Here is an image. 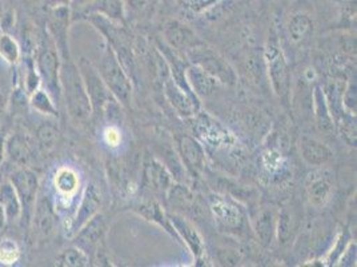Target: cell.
<instances>
[{"mask_svg": "<svg viewBox=\"0 0 357 267\" xmlns=\"http://www.w3.org/2000/svg\"><path fill=\"white\" fill-rule=\"evenodd\" d=\"M60 85L70 117L79 123L87 122L92 117L89 94L80 71L71 58L61 60Z\"/></svg>", "mask_w": 357, "mask_h": 267, "instance_id": "6da1fadb", "label": "cell"}, {"mask_svg": "<svg viewBox=\"0 0 357 267\" xmlns=\"http://www.w3.org/2000/svg\"><path fill=\"white\" fill-rule=\"evenodd\" d=\"M77 68L83 78L89 94L92 115L99 119H108L114 122L120 118V104L112 92L105 86V80L98 73L96 67L86 58L79 60Z\"/></svg>", "mask_w": 357, "mask_h": 267, "instance_id": "7a4b0ae2", "label": "cell"}, {"mask_svg": "<svg viewBox=\"0 0 357 267\" xmlns=\"http://www.w3.org/2000/svg\"><path fill=\"white\" fill-rule=\"evenodd\" d=\"M35 67L40 78V83L45 89L52 96L54 101H60L61 98V85H60V67L61 59L56 45L52 38L47 32L40 36V42L36 48Z\"/></svg>", "mask_w": 357, "mask_h": 267, "instance_id": "3957f363", "label": "cell"}, {"mask_svg": "<svg viewBox=\"0 0 357 267\" xmlns=\"http://www.w3.org/2000/svg\"><path fill=\"white\" fill-rule=\"evenodd\" d=\"M96 70L116 101L124 106H128L131 102L132 86L118 57L109 45L105 48L103 58Z\"/></svg>", "mask_w": 357, "mask_h": 267, "instance_id": "277c9868", "label": "cell"}, {"mask_svg": "<svg viewBox=\"0 0 357 267\" xmlns=\"http://www.w3.org/2000/svg\"><path fill=\"white\" fill-rule=\"evenodd\" d=\"M188 57L195 66L200 67L207 74L213 76L219 83H236V74L232 67L219 54H216L211 48H207L206 45H197L188 50Z\"/></svg>", "mask_w": 357, "mask_h": 267, "instance_id": "5b68a950", "label": "cell"}, {"mask_svg": "<svg viewBox=\"0 0 357 267\" xmlns=\"http://www.w3.org/2000/svg\"><path fill=\"white\" fill-rule=\"evenodd\" d=\"M8 180L13 183L16 194L22 203V215L30 219L39 194V178L33 170L20 166L10 175Z\"/></svg>", "mask_w": 357, "mask_h": 267, "instance_id": "8992f818", "label": "cell"}, {"mask_svg": "<svg viewBox=\"0 0 357 267\" xmlns=\"http://www.w3.org/2000/svg\"><path fill=\"white\" fill-rule=\"evenodd\" d=\"M266 60H267L268 73L275 94L287 101L291 89V76L288 64L284 57L283 51L276 43H268L266 48Z\"/></svg>", "mask_w": 357, "mask_h": 267, "instance_id": "52a82bcc", "label": "cell"}, {"mask_svg": "<svg viewBox=\"0 0 357 267\" xmlns=\"http://www.w3.org/2000/svg\"><path fill=\"white\" fill-rule=\"evenodd\" d=\"M102 205V196L95 185H89L83 199L80 202V206L77 208V212L75 215L74 222H73V231L77 233L89 219H92Z\"/></svg>", "mask_w": 357, "mask_h": 267, "instance_id": "ba28073f", "label": "cell"}, {"mask_svg": "<svg viewBox=\"0 0 357 267\" xmlns=\"http://www.w3.org/2000/svg\"><path fill=\"white\" fill-rule=\"evenodd\" d=\"M178 150L180 155L187 168L192 173L197 174L203 170L204 166V151L202 146L195 140L194 138L188 135H180L178 138Z\"/></svg>", "mask_w": 357, "mask_h": 267, "instance_id": "9c48e42d", "label": "cell"}, {"mask_svg": "<svg viewBox=\"0 0 357 267\" xmlns=\"http://www.w3.org/2000/svg\"><path fill=\"white\" fill-rule=\"evenodd\" d=\"M300 152L301 158L310 166H323L328 164L333 155L327 145L308 135L301 136Z\"/></svg>", "mask_w": 357, "mask_h": 267, "instance_id": "30bf717a", "label": "cell"}, {"mask_svg": "<svg viewBox=\"0 0 357 267\" xmlns=\"http://www.w3.org/2000/svg\"><path fill=\"white\" fill-rule=\"evenodd\" d=\"M168 219L171 222V226L174 227V230L185 240L187 246L190 247V250L192 252L195 257L200 258L204 254V243H203V238L200 237V234L197 233L194 226L185 218L176 214L169 215Z\"/></svg>", "mask_w": 357, "mask_h": 267, "instance_id": "8fae6325", "label": "cell"}, {"mask_svg": "<svg viewBox=\"0 0 357 267\" xmlns=\"http://www.w3.org/2000/svg\"><path fill=\"white\" fill-rule=\"evenodd\" d=\"M164 91L171 104L178 110V114L183 117H192L199 110V104L194 102L185 91L178 87L175 80L167 79L164 83Z\"/></svg>", "mask_w": 357, "mask_h": 267, "instance_id": "7c38bea8", "label": "cell"}, {"mask_svg": "<svg viewBox=\"0 0 357 267\" xmlns=\"http://www.w3.org/2000/svg\"><path fill=\"white\" fill-rule=\"evenodd\" d=\"M165 38L169 42V45L176 47V48H185L191 50L197 45H204L192 31L188 27L183 26L178 22H169L165 26Z\"/></svg>", "mask_w": 357, "mask_h": 267, "instance_id": "4fadbf2b", "label": "cell"}, {"mask_svg": "<svg viewBox=\"0 0 357 267\" xmlns=\"http://www.w3.org/2000/svg\"><path fill=\"white\" fill-rule=\"evenodd\" d=\"M313 108H314V118H316L317 129L326 135H333L336 131V126L329 113L323 89L320 86H316L313 91Z\"/></svg>", "mask_w": 357, "mask_h": 267, "instance_id": "5bb4252c", "label": "cell"}, {"mask_svg": "<svg viewBox=\"0 0 357 267\" xmlns=\"http://www.w3.org/2000/svg\"><path fill=\"white\" fill-rule=\"evenodd\" d=\"M0 208L7 222H13L22 217V203L10 180L0 182Z\"/></svg>", "mask_w": 357, "mask_h": 267, "instance_id": "9a60e30c", "label": "cell"}, {"mask_svg": "<svg viewBox=\"0 0 357 267\" xmlns=\"http://www.w3.org/2000/svg\"><path fill=\"white\" fill-rule=\"evenodd\" d=\"M185 76L190 87L196 95L208 96L218 89V85H219V82L213 76L207 74L204 70H202L195 64L185 70Z\"/></svg>", "mask_w": 357, "mask_h": 267, "instance_id": "2e32d148", "label": "cell"}, {"mask_svg": "<svg viewBox=\"0 0 357 267\" xmlns=\"http://www.w3.org/2000/svg\"><path fill=\"white\" fill-rule=\"evenodd\" d=\"M32 217H33V223L36 224L38 230L42 234L47 236L52 231V226L55 222V215H54V211H52V205H51L47 195H39L38 194Z\"/></svg>", "mask_w": 357, "mask_h": 267, "instance_id": "e0dca14e", "label": "cell"}, {"mask_svg": "<svg viewBox=\"0 0 357 267\" xmlns=\"http://www.w3.org/2000/svg\"><path fill=\"white\" fill-rule=\"evenodd\" d=\"M6 155L16 164H27L31 158V146L27 138L14 134L6 139Z\"/></svg>", "mask_w": 357, "mask_h": 267, "instance_id": "ac0fdd59", "label": "cell"}, {"mask_svg": "<svg viewBox=\"0 0 357 267\" xmlns=\"http://www.w3.org/2000/svg\"><path fill=\"white\" fill-rule=\"evenodd\" d=\"M288 38L292 43L300 45L307 38H310L313 32L312 19L307 14H296L292 16L287 26Z\"/></svg>", "mask_w": 357, "mask_h": 267, "instance_id": "d6986e66", "label": "cell"}, {"mask_svg": "<svg viewBox=\"0 0 357 267\" xmlns=\"http://www.w3.org/2000/svg\"><path fill=\"white\" fill-rule=\"evenodd\" d=\"M105 233V221L102 215H95L89 219L76 234L77 240L82 247H93Z\"/></svg>", "mask_w": 357, "mask_h": 267, "instance_id": "ffe728a7", "label": "cell"}, {"mask_svg": "<svg viewBox=\"0 0 357 267\" xmlns=\"http://www.w3.org/2000/svg\"><path fill=\"white\" fill-rule=\"evenodd\" d=\"M332 192V185L331 180L323 174H317L310 179L307 185V193L311 203L314 206H323Z\"/></svg>", "mask_w": 357, "mask_h": 267, "instance_id": "44dd1931", "label": "cell"}, {"mask_svg": "<svg viewBox=\"0 0 357 267\" xmlns=\"http://www.w3.org/2000/svg\"><path fill=\"white\" fill-rule=\"evenodd\" d=\"M255 230L257 238L264 246H269L272 243L276 231V218L272 210H263L259 214Z\"/></svg>", "mask_w": 357, "mask_h": 267, "instance_id": "7402d4cb", "label": "cell"}, {"mask_svg": "<svg viewBox=\"0 0 357 267\" xmlns=\"http://www.w3.org/2000/svg\"><path fill=\"white\" fill-rule=\"evenodd\" d=\"M144 179L149 183V187H151L153 192H164L165 189H168V185H169L168 173L164 170L162 164L155 161L147 164Z\"/></svg>", "mask_w": 357, "mask_h": 267, "instance_id": "603a6c76", "label": "cell"}, {"mask_svg": "<svg viewBox=\"0 0 357 267\" xmlns=\"http://www.w3.org/2000/svg\"><path fill=\"white\" fill-rule=\"evenodd\" d=\"M146 219L152 221V222L159 223L160 226H163L164 229L169 233H175L174 227L171 226V222L168 219V217H165V214L163 212V210L160 208L159 203L153 202V201H147V202H143L140 203L137 208H136Z\"/></svg>", "mask_w": 357, "mask_h": 267, "instance_id": "cb8c5ba5", "label": "cell"}, {"mask_svg": "<svg viewBox=\"0 0 357 267\" xmlns=\"http://www.w3.org/2000/svg\"><path fill=\"white\" fill-rule=\"evenodd\" d=\"M30 104L35 111L40 114L58 117V110L54 104V99L45 89H38L31 94Z\"/></svg>", "mask_w": 357, "mask_h": 267, "instance_id": "d4e9b609", "label": "cell"}, {"mask_svg": "<svg viewBox=\"0 0 357 267\" xmlns=\"http://www.w3.org/2000/svg\"><path fill=\"white\" fill-rule=\"evenodd\" d=\"M22 57V48L15 38L8 32L0 35V58L8 64H16Z\"/></svg>", "mask_w": 357, "mask_h": 267, "instance_id": "484cf974", "label": "cell"}, {"mask_svg": "<svg viewBox=\"0 0 357 267\" xmlns=\"http://www.w3.org/2000/svg\"><path fill=\"white\" fill-rule=\"evenodd\" d=\"M56 265L63 267H86L89 265V255L79 247H70L60 252Z\"/></svg>", "mask_w": 357, "mask_h": 267, "instance_id": "4316f807", "label": "cell"}, {"mask_svg": "<svg viewBox=\"0 0 357 267\" xmlns=\"http://www.w3.org/2000/svg\"><path fill=\"white\" fill-rule=\"evenodd\" d=\"M212 210L219 217V219L225 223L227 226H236L241 221L238 208L228 205L225 201H222V199L216 201V203L212 206Z\"/></svg>", "mask_w": 357, "mask_h": 267, "instance_id": "83f0119b", "label": "cell"}, {"mask_svg": "<svg viewBox=\"0 0 357 267\" xmlns=\"http://www.w3.org/2000/svg\"><path fill=\"white\" fill-rule=\"evenodd\" d=\"M295 229H296V219H295L294 212L288 211V210H283L279 217V222H278L279 242L283 245L289 242Z\"/></svg>", "mask_w": 357, "mask_h": 267, "instance_id": "f1b7e54d", "label": "cell"}, {"mask_svg": "<svg viewBox=\"0 0 357 267\" xmlns=\"http://www.w3.org/2000/svg\"><path fill=\"white\" fill-rule=\"evenodd\" d=\"M77 175L71 168H61L55 177V186L58 187L60 193H74L77 187Z\"/></svg>", "mask_w": 357, "mask_h": 267, "instance_id": "f546056e", "label": "cell"}, {"mask_svg": "<svg viewBox=\"0 0 357 267\" xmlns=\"http://www.w3.org/2000/svg\"><path fill=\"white\" fill-rule=\"evenodd\" d=\"M92 11L103 14L112 20H120L121 3L120 0H95L92 6Z\"/></svg>", "mask_w": 357, "mask_h": 267, "instance_id": "4dcf8cb0", "label": "cell"}, {"mask_svg": "<svg viewBox=\"0 0 357 267\" xmlns=\"http://www.w3.org/2000/svg\"><path fill=\"white\" fill-rule=\"evenodd\" d=\"M19 258V249L16 243L11 242L10 239H6L4 242L0 243V262L1 264H15Z\"/></svg>", "mask_w": 357, "mask_h": 267, "instance_id": "1f68e13d", "label": "cell"}, {"mask_svg": "<svg viewBox=\"0 0 357 267\" xmlns=\"http://www.w3.org/2000/svg\"><path fill=\"white\" fill-rule=\"evenodd\" d=\"M38 136H39V139L42 140V143L50 145V143H52V142L56 139L58 131H56L52 126H43V127L38 131Z\"/></svg>", "mask_w": 357, "mask_h": 267, "instance_id": "d6a6232c", "label": "cell"}, {"mask_svg": "<svg viewBox=\"0 0 357 267\" xmlns=\"http://www.w3.org/2000/svg\"><path fill=\"white\" fill-rule=\"evenodd\" d=\"M91 1H92V0H71V1H70V10H71V11H79V10H82V8L89 6Z\"/></svg>", "mask_w": 357, "mask_h": 267, "instance_id": "836d02e7", "label": "cell"}, {"mask_svg": "<svg viewBox=\"0 0 357 267\" xmlns=\"http://www.w3.org/2000/svg\"><path fill=\"white\" fill-rule=\"evenodd\" d=\"M71 0H45V8H55V7H61V6H70Z\"/></svg>", "mask_w": 357, "mask_h": 267, "instance_id": "e575fe53", "label": "cell"}, {"mask_svg": "<svg viewBox=\"0 0 357 267\" xmlns=\"http://www.w3.org/2000/svg\"><path fill=\"white\" fill-rule=\"evenodd\" d=\"M4 157H6V139L0 134V168H1L3 162H4Z\"/></svg>", "mask_w": 357, "mask_h": 267, "instance_id": "d590c367", "label": "cell"}, {"mask_svg": "<svg viewBox=\"0 0 357 267\" xmlns=\"http://www.w3.org/2000/svg\"><path fill=\"white\" fill-rule=\"evenodd\" d=\"M6 217H4V212H3V210L0 208V231L3 230V227H4V224H6Z\"/></svg>", "mask_w": 357, "mask_h": 267, "instance_id": "8d00e7d4", "label": "cell"}, {"mask_svg": "<svg viewBox=\"0 0 357 267\" xmlns=\"http://www.w3.org/2000/svg\"><path fill=\"white\" fill-rule=\"evenodd\" d=\"M1 1H3V0H0V4H1Z\"/></svg>", "mask_w": 357, "mask_h": 267, "instance_id": "74e56055", "label": "cell"}]
</instances>
